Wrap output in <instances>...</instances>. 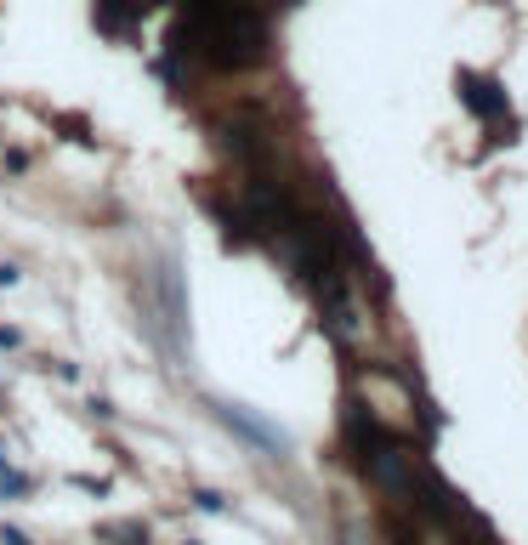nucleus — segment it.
Returning a JSON list of instances; mask_svg holds the SVG:
<instances>
[{
    "mask_svg": "<svg viewBox=\"0 0 528 545\" xmlns=\"http://www.w3.org/2000/svg\"><path fill=\"white\" fill-rule=\"evenodd\" d=\"M460 97H466V108H472L477 120H489L500 137L494 142H511V131H517V120H511V103H506V91L494 86V80H483V74L472 69H460Z\"/></svg>",
    "mask_w": 528,
    "mask_h": 545,
    "instance_id": "obj_1",
    "label": "nucleus"
}]
</instances>
